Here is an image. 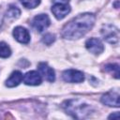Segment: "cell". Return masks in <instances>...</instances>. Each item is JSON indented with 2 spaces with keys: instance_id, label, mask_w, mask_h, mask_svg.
I'll return each mask as SVG.
<instances>
[{
  "instance_id": "19",
  "label": "cell",
  "mask_w": 120,
  "mask_h": 120,
  "mask_svg": "<svg viewBox=\"0 0 120 120\" xmlns=\"http://www.w3.org/2000/svg\"><path fill=\"white\" fill-rule=\"evenodd\" d=\"M52 1H54L56 3H64V4H67L69 0H52Z\"/></svg>"
},
{
  "instance_id": "18",
  "label": "cell",
  "mask_w": 120,
  "mask_h": 120,
  "mask_svg": "<svg viewBox=\"0 0 120 120\" xmlns=\"http://www.w3.org/2000/svg\"><path fill=\"white\" fill-rule=\"evenodd\" d=\"M109 118H112V119H119V113L118 112H114L113 114H111L110 116H109Z\"/></svg>"
},
{
  "instance_id": "12",
  "label": "cell",
  "mask_w": 120,
  "mask_h": 120,
  "mask_svg": "<svg viewBox=\"0 0 120 120\" xmlns=\"http://www.w3.org/2000/svg\"><path fill=\"white\" fill-rule=\"evenodd\" d=\"M22 74L18 71V70H15L13 71L10 76L8 78V80L6 81V85L8 87H14V86H17L18 84H20V82H22Z\"/></svg>"
},
{
  "instance_id": "17",
  "label": "cell",
  "mask_w": 120,
  "mask_h": 120,
  "mask_svg": "<svg viewBox=\"0 0 120 120\" xmlns=\"http://www.w3.org/2000/svg\"><path fill=\"white\" fill-rule=\"evenodd\" d=\"M54 36L53 35H52V34H46L44 37H43V38H42V41H43V43H45L46 45H51L53 41H54Z\"/></svg>"
},
{
  "instance_id": "20",
  "label": "cell",
  "mask_w": 120,
  "mask_h": 120,
  "mask_svg": "<svg viewBox=\"0 0 120 120\" xmlns=\"http://www.w3.org/2000/svg\"><path fill=\"white\" fill-rule=\"evenodd\" d=\"M2 22H3V15H2L1 8H0V26H1V24H2Z\"/></svg>"
},
{
  "instance_id": "2",
  "label": "cell",
  "mask_w": 120,
  "mask_h": 120,
  "mask_svg": "<svg viewBox=\"0 0 120 120\" xmlns=\"http://www.w3.org/2000/svg\"><path fill=\"white\" fill-rule=\"evenodd\" d=\"M63 107L67 113L72 115L74 118L82 119L90 114V106L79 99H70L63 103Z\"/></svg>"
},
{
  "instance_id": "7",
  "label": "cell",
  "mask_w": 120,
  "mask_h": 120,
  "mask_svg": "<svg viewBox=\"0 0 120 120\" xmlns=\"http://www.w3.org/2000/svg\"><path fill=\"white\" fill-rule=\"evenodd\" d=\"M85 47L90 52L94 54H99L104 50V46L102 42L98 38H91L87 39L85 42Z\"/></svg>"
},
{
  "instance_id": "16",
  "label": "cell",
  "mask_w": 120,
  "mask_h": 120,
  "mask_svg": "<svg viewBox=\"0 0 120 120\" xmlns=\"http://www.w3.org/2000/svg\"><path fill=\"white\" fill-rule=\"evenodd\" d=\"M22 5L26 8H35L40 3V0H20Z\"/></svg>"
},
{
  "instance_id": "8",
  "label": "cell",
  "mask_w": 120,
  "mask_h": 120,
  "mask_svg": "<svg viewBox=\"0 0 120 120\" xmlns=\"http://www.w3.org/2000/svg\"><path fill=\"white\" fill-rule=\"evenodd\" d=\"M13 37L14 38L19 41L20 43L26 44L30 40V34L27 29H25L22 26H17L13 30Z\"/></svg>"
},
{
  "instance_id": "10",
  "label": "cell",
  "mask_w": 120,
  "mask_h": 120,
  "mask_svg": "<svg viewBox=\"0 0 120 120\" xmlns=\"http://www.w3.org/2000/svg\"><path fill=\"white\" fill-rule=\"evenodd\" d=\"M38 68L39 73L43 76V78L46 81L52 82L55 80V75H54L53 69L51 67H49L46 63H39Z\"/></svg>"
},
{
  "instance_id": "3",
  "label": "cell",
  "mask_w": 120,
  "mask_h": 120,
  "mask_svg": "<svg viewBox=\"0 0 120 120\" xmlns=\"http://www.w3.org/2000/svg\"><path fill=\"white\" fill-rule=\"evenodd\" d=\"M103 38L111 44H117L119 41V30L112 24H106L101 29Z\"/></svg>"
},
{
  "instance_id": "1",
  "label": "cell",
  "mask_w": 120,
  "mask_h": 120,
  "mask_svg": "<svg viewBox=\"0 0 120 120\" xmlns=\"http://www.w3.org/2000/svg\"><path fill=\"white\" fill-rule=\"evenodd\" d=\"M96 17L92 13H83L76 16L62 29V37L67 39H76L84 36L92 29Z\"/></svg>"
},
{
  "instance_id": "4",
  "label": "cell",
  "mask_w": 120,
  "mask_h": 120,
  "mask_svg": "<svg viewBox=\"0 0 120 120\" xmlns=\"http://www.w3.org/2000/svg\"><path fill=\"white\" fill-rule=\"evenodd\" d=\"M62 77L67 82H82L84 80V75L82 71L76 69H67L63 72Z\"/></svg>"
},
{
  "instance_id": "6",
  "label": "cell",
  "mask_w": 120,
  "mask_h": 120,
  "mask_svg": "<svg viewBox=\"0 0 120 120\" xmlns=\"http://www.w3.org/2000/svg\"><path fill=\"white\" fill-rule=\"evenodd\" d=\"M52 12L57 20H62L70 12V7L64 3H55L52 7Z\"/></svg>"
},
{
  "instance_id": "15",
  "label": "cell",
  "mask_w": 120,
  "mask_h": 120,
  "mask_svg": "<svg viewBox=\"0 0 120 120\" xmlns=\"http://www.w3.org/2000/svg\"><path fill=\"white\" fill-rule=\"evenodd\" d=\"M20 14H21L20 9L17 7H14V6H10L8 8V9L7 10V16L8 18H11V19L18 18L20 16Z\"/></svg>"
},
{
  "instance_id": "5",
  "label": "cell",
  "mask_w": 120,
  "mask_h": 120,
  "mask_svg": "<svg viewBox=\"0 0 120 120\" xmlns=\"http://www.w3.org/2000/svg\"><path fill=\"white\" fill-rule=\"evenodd\" d=\"M32 25H33V27L37 31L42 32V31H44L50 25V19H49V17H48L47 14H39V15H37L33 19Z\"/></svg>"
},
{
  "instance_id": "13",
  "label": "cell",
  "mask_w": 120,
  "mask_h": 120,
  "mask_svg": "<svg viewBox=\"0 0 120 120\" xmlns=\"http://www.w3.org/2000/svg\"><path fill=\"white\" fill-rule=\"evenodd\" d=\"M11 54V50L9 46L5 42H0V57L7 58Z\"/></svg>"
},
{
  "instance_id": "14",
  "label": "cell",
  "mask_w": 120,
  "mask_h": 120,
  "mask_svg": "<svg viewBox=\"0 0 120 120\" xmlns=\"http://www.w3.org/2000/svg\"><path fill=\"white\" fill-rule=\"evenodd\" d=\"M105 70L112 73L116 79L119 78V66L115 64H110L105 67Z\"/></svg>"
},
{
  "instance_id": "9",
  "label": "cell",
  "mask_w": 120,
  "mask_h": 120,
  "mask_svg": "<svg viewBox=\"0 0 120 120\" xmlns=\"http://www.w3.org/2000/svg\"><path fill=\"white\" fill-rule=\"evenodd\" d=\"M101 102L107 106L119 107V94L116 92H108L104 94L101 98Z\"/></svg>"
},
{
  "instance_id": "11",
  "label": "cell",
  "mask_w": 120,
  "mask_h": 120,
  "mask_svg": "<svg viewBox=\"0 0 120 120\" xmlns=\"http://www.w3.org/2000/svg\"><path fill=\"white\" fill-rule=\"evenodd\" d=\"M23 82L27 85H38L41 82V76L37 71H29L23 77Z\"/></svg>"
}]
</instances>
